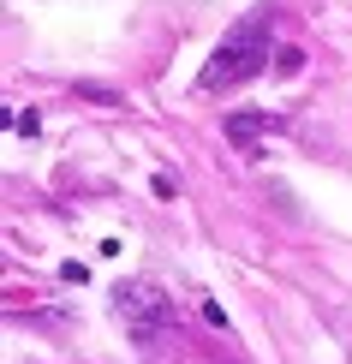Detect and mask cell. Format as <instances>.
<instances>
[{
	"label": "cell",
	"mask_w": 352,
	"mask_h": 364,
	"mask_svg": "<svg viewBox=\"0 0 352 364\" xmlns=\"http://www.w3.org/2000/svg\"><path fill=\"white\" fill-rule=\"evenodd\" d=\"M263 132H281V119H274L269 108L263 114H227V144H239V149H251Z\"/></svg>",
	"instance_id": "3957f363"
},
{
	"label": "cell",
	"mask_w": 352,
	"mask_h": 364,
	"mask_svg": "<svg viewBox=\"0 0 352 364\" xmlns=\"http://www.w3.org/2000/svg\"><path fill=\"white\" fill-rule=\"evenodd\" d=\"M114 311H119V323H126V335L137 346H156L167 328H174V299H167L156 281H119L114 287Z\"/></svg>",
	"instance_id": "7a4b0ae2"
},
{
	"label": "cell",
	"mask_w": 352,
	"mask_h": 364,
	"mask_svg": "<svg viewBox=\"0 0 352 364\" xmlns=\"http://www.w3.org/2000/svg\"><path fill=\"white\" fill-rule=\"evenodd\" d=\"M274 60H281V72H299V66H304V54H299V48H281Z\"/></svg>",
	"instance_id": "277c9868"
},
{
	"label": "cell",
	"mask_w": 352,
	"mask_h": 364,
	"mask_svg": "<svg viewBox=\"0 0 352 364\" xmlns=\"http://www.w3.org/2000/svg\"><path fill=\"white\" fill-rule=\"evenodd\" d=\"M269 36H274V6H257L251 18H239L227 36L215 42V54L203 60V72H197V90H233L245 78H257V72L269 66Z\"/></svg>",
	"instance_id": "6da1fadb"
}]
</instances>
